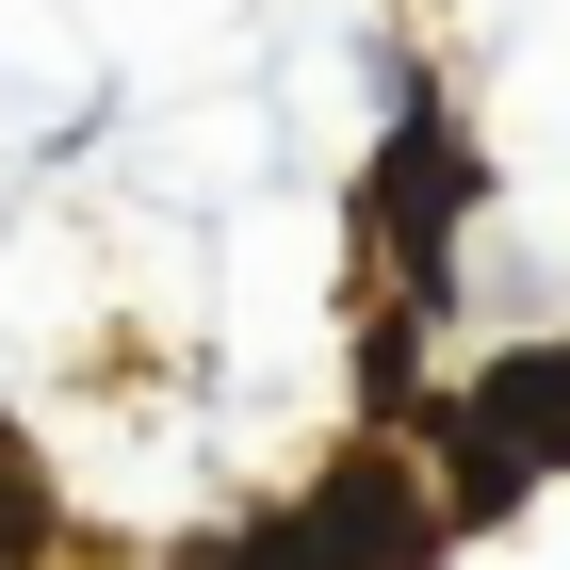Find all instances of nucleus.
<instances>
[{"mask_svg": "<svg viewBox=\"0 0 570 570\" xmlns=\"http://www.w3.org/2000/svg\"><path fill=\"white\" fill-rule=\"evenodd\" d=\"M49 538H66V505H49V456L0 424V570H49Z\"/></svg>", "mask_w": 570, "mask_h": 570, "instance_id": "3", "label": "nucleus"}, {"mask_svg": "<svg viewBox=\"0 0 570 570\" xmlns=\"http://www.w3.org/2000/svg\"><path fill=\"white\" fill-rule=\"evenodd\" d=\"M456 196H473V147L440 131L424 98H407V131H392V164L358 179V228L407 262V309H440V262H456Z\"/></svg>", "mask_w": 570, "mask_h": 570, "instance_id": "1", "label": "nucleus"}, {"mask_svg": "<svg viewBox=\"0 0 570 570\" xmlns=\"http://www.w3.org/2000/svg\"><path fill=\"white\" fill-rule=\"evenodd\" d=\"M473 407H489L505 440H522L538 473H570V343H522V358H489V375H473Z\"/></svg>", "mask_w": 570, "mask_h": 570, "instance_id": "2", "label": "nucleus"}]
</instances>
